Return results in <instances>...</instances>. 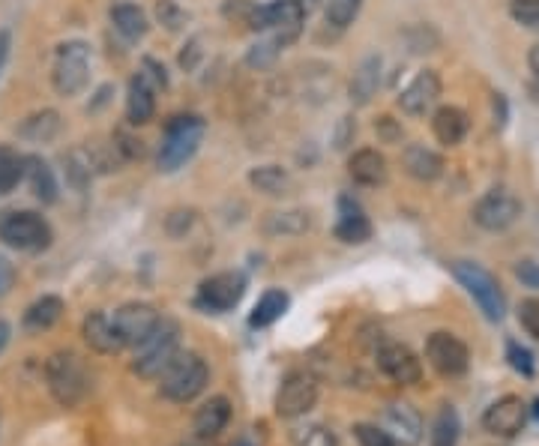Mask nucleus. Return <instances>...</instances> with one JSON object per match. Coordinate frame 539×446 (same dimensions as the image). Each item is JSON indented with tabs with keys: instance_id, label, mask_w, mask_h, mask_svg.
<instances>
[{
	"instance_id": "9d476101",
	"label": "nucleus",
	"mask_w": 539,
	"mask_h": 446,
	"mask_svg": "<svg viewBox=\"0 0 539 446\" xmlns=\"http://www.w3.org/2000/svg\"><path fill=\"white\" fill-rule=\"evenodd\" d=\"M246 294V279L243 273H216L210 279H204L198 285V294H195V306L204 309V312H213V315H222V312H231Z\"/></svg>"
},
{
	"instance_id": "864d4df0",
	"label": "nucleus",
	"mask_w": 539,
	"mask_h": 446,
	"mask_svg": "<svg viewBox=\"0 0 539 446\" xmlns=\"http://www.w3.org/2000/svg\"><path fill=\"white\" fill-rule=\"evenodd\" d=\"M6 48H9V36L0 33V66H3V60H6Z\"/></svg>"
},
{
	"instance_id": "a211bd4d",
	"label": "nucleus",
	"mask_w": 539,
	"mask_h": 446,
	"mask_svg": "<svg viewBox=\"0 0 539 446\" xmlns=\"http://www.w3.org/2000/svg\"><path fill=\"white\" fill-rule=\"evenodd\" d=\"M81 336H84V342L96 351V354H120L123 348H126V342H123V336H120V330H117V324H114V318H108L105 312H90L87 318H84V324H81Z\"/></svg>"
},
{
	"instance_id": "5701e85b",
	"label": "nucleus",
	"mask_w": 539,
	"mask_h": 446,
	"mask_svg": "<svg viewBox=\"0 0 539 446\" xmlns=\"http://www.w3.org/2000/svg\"><path fill=\"white\" fill-rule=\"evenodd\" d=\"M402 165L414 180H423V183H432L444 174V159L426 144H408L402 153Z\"/></svg>"
},
{
	"instance_id": "9b49d317",
	"label": "nucleus",
	"mask_w": 539,
	"mask_h": 446,
	"mask_svg": "<svg viewBox=\"0 0 539 446\" xmlns=\"http://www.w3.org/2000/svg\"><path fill=\"white\" fill-rule=\"evenodd\" d=\"M426 360L441 378H462L471 366V351L453 333H432L426 342Z\"/></svg>"
},
{
	"instance_id": "c9c22d12",
	"label": "nucleus",
	"mask_w": 539,
	"mask_h": 446,
	"mask_svg": "<svg viewBox=\"0 0 539 446\" xmlns=\"http://www.w3.org/2000/svg\"><path fill=\"white\" fill-rule=\"evenodd\" d=\"M363 9V0H327V9H324V18L333 24V27H348Z\"/></svg>"
},
{
	"instance_id": "09e8293b",
	"label": "nucleus",
	"mask_w": 539,
	"mask_h": 446,
	"mask_svg": "<svg viewBox=\"0 0 539 446\" xmlns=\"http://www.w3.org/2000/svg\"><path fill=\"white\" fill-rule=\"evenodd\" d=\"M15 285V267L0 255V297H6Z\"/></svg>"
},
{
	"instance_id": "a18cd8bd",
	"label": "nucleus",
	"mask_w": 539,
	"mask_h": 446,
	"mask_svg": "<svg viewBox=\"0 0 539 446\" xmlns=\"http://www.w3.org/2000/svg\"><path fill=\"white\" fill-rule=\"evenodd\" d=\"M516 276L528 285V288H537L539 291V261H519L516 264Z\"/></svg>"
},
{
	"instance_id": "0eeeda50",
	"label": "nucleus",
	"mask_w": 539,
	"mask_h": 446,
	"mask_svg": "<svg viewBox=\"0 0 539 446\" xmlns=\"http://www.w3.org/2000/svg\"><path fill=\"white\" fill-rule=\"evenodd\" d=\"M90 81V45L81 39H69L57 45L51 84L60 96H78Z\"/></svg>"
},
{
	"instance_id": "72a5a7b5",
	"label": "nucleus",
	"mask_w": 539,
	"mask_h": 446,
	"mask_svg": "<svg viewBox=\"0 0 539 446\" xmlns=\"http://www.w3.org/2000/svg\"><path fill=\"white\" fill-rule=\"evenodd\" d=\"M21 177H24V156L0 144V195H9L21 183Z\"/></svg>"
},
{
	"instance_id": "603ef678",
	"label": "nucleus",
	"mask_w": 539,
	"mask_h": 446,
	"mask_svg": "<svg viewBox=\"0 0 539 446\" xmlns=\"http://www.w3.org/2000/svg\"><path fill=\"white\" fill-rule=\"evenodd\" d=\"M528 63H531V69L537 72V78H539V45H534V48H531V57H528Z\"/></svg>"
},
{
	"instance_id": "c85d7f7f",
	"label": "nucleus",
	"mask_w": 539,
	"mask_h": 446,
	"mask_svg": "<svg viewBox=\"0 0 539 446\" xmlns=\"http://www.w3.org/2000/svg\"><path fill=\"white\" fill-rule=\"evenodd\" d=\"M288 294L282 291V288H273V291H267L258 303H255V309H252V315H249V327H255V330H264V327H270V324H276L285 312H288Z\"/></svg>"
},
{
	"instance_id": "de8ad7c7",
	"label": "nucleus",
	"mask_w": 539,
	"mask_h": 446,
	"mask_svg": "<svg viewBox=\"0 0 539 446\" xmlns=\"http://www.w3.org/2000/svg\"><path fill=\"white\" fill-rule=\"evenodd\" d=\"M144 75L153 81V87H168V78H165V66H159L156 60H144Z\"/></svg>"
},
{
	"instance_id": "f257e3e1",
	"label": "nucleus",
	"mask_w": 539,
	"mask_h": 446,
	"mask_svg": "<svg viewBox=\"0 0 539 446\" xmlns=\"http://www.w3.org/2000/svg\"><path fill=\"white\" fill-rule=\"evenodd\" d=\"M135 360H132V372L144 381H159L162 372L177 360L180 354V324L171 318H162L159 327L138 345L132 348Z\"/></svg>"
},
{
	"instance_id": "1a4fd4ad",
	"label": "nucleus",
	"mask_w": 539,
	"mask_h": 446,
	"mask_svg": "<svg viewBox=\"0 0 539 446\" xmlns=\"http://www.w3.org/2000/svg\"><path fill=\"white\" fill-rule=\"evenodd\" d=\"M315 402H318V378L303 369L291 372L276 393V417L300 420L315 408Z\"/></svg>"
},
{
	"instance_id": "13d9d810",
	"label": "nucleus",
	"mask_w": 539,
	"mask_h": 446,
	"mask_svg": "<svg viewBox=\"0 0 539 446\" xmlns=\"http://www.w3.org/2000/svg\"><path fill=\"white\" fill-rule=\"evenodd\" d=\"M534 417H537V420H539V399H537V402H534Z\"/></svg>"
},
{
	"instance_id": "ddd939ff",
	"label": "nucleus",
	"mask_w": 539,
	"mask_h": 446,
	"mask_svg": "<svg viewBox=\"0 0 539 446\" xmlns=\"http://www.w3.org/2000/svg\"><path fill=\"white\" fill-rule=\"evenodd\" d=\"M378 369L399 387H414V384L423 381L420 357L402 342H384L378 348Z\"/></svg>"
},
{
	"instance_id": "e433bc0d",
	"label": "nucleus",
	"mask_w": 539,
	"mask_h": 446,
	"mask_svg": "<svg viewBox=\"0 0 539 446\" xmlns=\"http://www.w3.org/2000/svg\"><path fill=\"white\" fill-rule=\"evenodd\" d=\"M285 45L279 42V39H273V36H267V39H261V42H255L252 45V51H249V66H270L276 57H279V51H282Z\"/></svg>"
},
{
	"instance_id": "3c124183",
	"label": "nucleus",
	"mask_w": 539,
	"mask_h": 446,
	"mask_svg": "<svg viewBox=\"0 0 539 446\" xmlns=\"http://www.w3.org/2000/svg\"><path fill=\"white\" fill-rule=\"evenodd\" d=\"M9 336H12L9 324H6V321H0V354H3V351H6V345H9Z\"/></svg>"
},
{
	"instance_id": "39448f33",
	"label": "nucleus",
	"mask_w": 539,
	"mask_h": 446,
	"mask_svg": "<svg viewBox=\"0 0 539 446\" xmlns=\"http://www.w3.org/2000/svg\"><path fill=\"white\" fill-rule=\"evenodd\" d=\"M0 240L15 252H45L54 240L51 225L36 210H6L0 213Z\"/></svg>"
},
{
	"instance_id": "a878e982",
	"label": "nucleus",
	"mask_w": 539,
	"mask_h": 446,
	"mask_svg": "<svg viewBox=\"0 0 539 446\" xmlns=\"http://www.w3.org/2000/svg\"><path fill=\"white\" fill-rule=\"evenodd\" d=\"M378 81H381V57H378V54H369V57L357 66V72H354V78H351V102H354V105H369L372 96H375V90H378Z\"/></svg>"
},
{
	"instance_id": "bb28decb",
	"label": "nucleus",
	"mask_w": 539,
	"mask_h": 446,
	"mask_svg": "<svg viewBox=\"0 0 539 446\" xmlns=\"http://www.w3.org/2000/svg\"><path fill=\"white\" fill-rule=\"evenodd\" d=\"M108 18H111L114 30H117L123 39H129V42H135V39H141V36L147 33V15H144V9L135 6V3H117V6H111Z\"/></svg>"
},
{
	"instance_id": "4468645a",
	"label": "nucleus",
	"mask_w": 539,
	"mask_h": 446,
	"mask_svg": "<svg viewBox=\"0 0 539 446\" xmlns=\"http://www.w3.org/2000/svg\"><path fill=\"white\" fill-rule=\"evenodd\" d=\"M378 426L393 438L396 446H420L423 441V417L408 402H393L384 408Z\"/></svg>"
},
{
	"instance_id": "ea45409f",
	"label": "nucleus",
	"mask_w": 539,
	"mask_h": 446,
	"mask_svg": "<svg viewBox=\"0 0 539 446\" xmlns=\"http://www.w3.org/2000/svg\"><path fill=\"white\" fill-rule=\"evenodd\" d=\"M519 324H522V330H525L531 339H537L539 342V300L537 297H531V300H525V303L519 306Z\"/></svg>"
},
{
	"instance_id": "aec40b11",
	"label": "nucleus",
	"mask_w": 539,
	"mask_h": 446,
	"mask_svg": "<svg viewBox=\"0 0 539 446\" xmlns=\"http://www.w3.org/2000/svg\"><path fill=\"white\" fill-rule=\"evenodd\" d=\"M336 237L342 243H351V246H360L372 237V222L369 216L363 213V207L357 201H351L348 195L339 198V222H336Z\"/></svg>"
},
{
	"instance_id": "8fccbe9b",
	"label": "nucleus",
	"mask_w": 539,
	"mask_h": 446,
	"mask_svg": "<svg viewBox=\"0 0 539 446\" xmlns=\"http://www.w3.org/2000/svg\"><path fill=\"white\" fill-rule=\"evenodd\" d=\"M375 129H378V135H381L387 144H393V141H399V138H402V129H396L390 117H381V120L375 123Z\"/></svg>"
},
{
	"instance_id": "b1692460",
	"label": "nucleus",
	"mask_w": 539,
	"mask_h": 446,
	"mask_svg": "<svg viewBox=\"0 0 539 446\" xmlns=\"http://www.w3.org/2000/svg\"><path fill=\"white\" fill-rule=\"evenodd\" d=\"M468 114L462 111V108H456V105H444V108H438L435 111V117H432V132H435V138L441 141V144H447V147H456V144H462V138L468 135Z\"/></svg>"
},
{
	"instance_id": "4d7b16f0",
	"label": "nucleus",
	"mask_w": 539,
	"mask_h": 446,
	"mask_svg": "<svg viewBox=\"0 0 539 446\" xmlns=\"http://www.w3.org/2000/svg\"><path fill=\"white\" fill-rule=\"evenodd\" d=\"M531 93H534V102L539 105V84H531Z\"/></svg>"
},
{
	"instance_id": "393cba45",
	"label": "nucleus",
	"mask_w": 539,
	"mask_h": 446,
	"mask_svg": "<svg viewBox=\"0 0 539 446\" xmlns=\"http://www.w3.org/2000/svg\"><path fill=\"white\" fill-rule=\"evenodd\" d=\"M24 177H27L30 192L36 195V201H42V204H54L57 201V180H54V171L48 168L45 159L24 156Z\"/></svg>"
},
{
	"instance_id": "bf43d9fd",
	"label": "nucleus",
	"mask_w": 539,
	"mask_h": 446,
	"mask_svg": "<svg viewBox=\"0 0 539 446\" xmlns=\"http://www.w3.org/2000/svg\"><path fill=\"white\" fill-rule=\"evenodd\" d=\"M234 446H252V444H246V441H240V444H234Z\"/></svg>"
},
{
	"instance_id": "6ab92c4d",
	"label": "nucleus",
	"mask_w": 539,
	"mask_h": 446,
	"mask_svg": "<svg viewBox=\"0 0 539 446\" xmlns=\"http://www.w3.org/2000/svg\"><path fill=\"white\" fill-rule=\"evenodd\" d=\"M228 423H231V402H228L225 396H213L210 402H204V405L195 411V417H192V432H195V438H201V441H216V438L225 432Z\"/></svg>"
},
{
	"instance_id": "2f4dec72",
	"label": "nucleus",
	"mask_w": 539,
	"mask_h": 446,
	"mask_svg": "<svg viewBox=\"0 0 539 446\" xmlns=\"http://www.w3.org/2000/svg\"><path fill=\"white\" fill-rule=\"evenodd\" d=\"M264 234H303V231H309L312 228V219H309V213H303V210H288V213H270L267 219H264Z\"/></svg>"
},
{
	"instance_id": "20e7f679",
	"label": "nucleus",
	"mask_w": 539,
	"mask_h": 446,
	"mask_svg": "<svg viewBox=\"0 0 539 446\" xmlns=\"http://www.w3.org/2000/svg\"><path fill=\"white\" fill-rule=\"evenodd\" d=\"M207 381H210L207 363L198 354L186 351V354H177V360L162 372L159 393L174 405H186V402H195L207 390Z\"/></svg>"
},
{
	"instance_id": "79ce46f5",
	"label": "nucleus",
	"mask_w": 539,
	"mask_h": 446,
	"mask_svg": "<svg viewBox=\"0 0 539 446\" xmlns=\"http://www.w3.org/2000/svg\"><path fill=\"white\" fill-rule=\"evenodd\" d=\"M510 12L519 24L539 27V0H510Z\"/></svg>"
},
{
	"instance_id": "f3484780",
	"label": "nucleus",
	"mask_w": 539,
	"mask_h": 446,
	"mask_svg": "<svg viewBox=\"0 0 539 446\" xmlns=\"http://www.w3.org/2000/svg\"><path fill=\"white\" fill-rule=\"evenodd\" d=\"M441 96V75L435 69H423L414 75V81L399 93V108L411 117L426 114Z\"/></svg>"
},
{
	"instance_id": "f03ea898",
	"label": "nucleus",
	"mask_w": 539,
	"mask_h": 446,
	"mask_svg": "<svg viewBox=\"0 0 539 446\" xmlns=\"http://www.w3.org/2000/svg\"><path fill=\"white\" fill-rule=\"evenodd\" d=\"M207 132V123L198 114H177L168 120L159 144V171H177L183 168L201 147Z\"/></svg>"
},
{
	"instance_id": "dca6fc26",
	"label": "nucleus",
	"mask_w": 539,
	"mask_h": 446,
	"mask_svg": "<svg viewBox=\"0 0 539 446\" xmlns=\"http://www.w3.org/2000/svg\"><path fill=\"white\" fill-rule=\"evenodd\" d=\"M528 423V405L519 399V396H504L498 402H492L483 414V426L486 432L492 435H501V438H513L525 429Z\"/></svg>"
},
{
	"instance_id": "49530a36",
	"label": "nucleus",
	"mask_w": 539,
	"mask_h": 446,
	"mask_svg": "<svg viewBox=\"0 0 539 446\" xmlns=\"http://www.w3.org/2000/svg\"><path fill=\"white\" fill-rule=\"evenodd\" d=\"M354 132H357L354 117H342V120H339V129H336V150H345V147L351 144Z\"/></svg>"
},
{
	"instance_id": "a19ab883",
	"label": "nucleus",
	"mask_w": 539,
	"mask_h": 446,
	"mask_svg": "<svg viewBox=\"0 0 539 446\" xmlns=\"http://www.w3.org/2000/svg\"><path fill=\"white\" fill-rule=\"evenodd\" d=\"M114 150L120 159H141L144 156V141L129 135V132H114Z\"/></svg>"
},
{
	"instance_id": "7c9ffc66",
	"label": "nucleus",
	"mask_w": 539,
	"mask_h": 446,
	"mask_svg": "<svg viewBox=\"0 0 539 446\" xmlns=\"http://www.w3.org/2000/svg\"><path fill=\"white\" fill-rule=\"evenodd\" d=\"M249 183H252L258 192L273 195V198L288 195V189H291V177H288V171L279 168V165H261V168H252V171H249Z\"/></svg>"
},
{
	"instance_id": "6e6d98bb",
	"label": "nucleus",
	"mask_w": 539,
	"mask_h": 446,
	"mask_svg": "<svg viewBox=\"0 0 539 446\" xmlns=\"http://www.w3.org/2000/svg\"><path fill=\"white\" fill-rule=\"evenodd\" d=\"M297 3H300V6H303V9H306V12H309V9H315V6H318V0H297Z\"/></svg>"
},
{
	"instance_id": "2eb2a0df",
	"label": "nucleus",
	"mask_w": 539,
	"mask_h": 446,
	"mask_svg": "<svg viewBox=\"0 0 539 446\" xmlns=\"http://www.w3.org/2000/svg\"><path fill=\"white\" fill-rule=\"evenodd\" d=\"M159 312L150 303H126L114 312V324L126 342V348H138L156 327H159Z\"/></svg>"
},
{
	"instance_id": "c03bdc74",
	"label": "nucleus",
	"mask_w": 539,
	"mask_h": 446,
	"mask_svg": "<svg viewBox=\"0 0 539 446\" xmlns=\"http://www.w3.org/2000/svg\"><path fill=\"white\" fill-rule=\"evenodd\" d=\"M201 54H204V48H201V36H195V39H189V45L183 48V54H180V66L183 69H195L198 66V60H201Z\"/></svg>"
},
{
	"instance_id": "6e6552de",
	"label": "nucleus",
	"mask_w": 539,
	"mask_h": 446,
	"mask_svg": "<svg viewBox=\"0 0 539 446\" xmlns=\"http://www.w3.org/2000/svg\"><path fill=\"white\" fill-rule=\"evenodd\" d=\"M303 18H306V9L297 3V0H273L267 6H258L252 9V27L279 39L282 45L294 42L303 30Z\"/></svg>"
},
{
	"instance_id": "4c0bfd02",
	"label": "nucleus",
	"mask_w": 539,
	"mask_h": 446,
	"mask_svg": "<svg viewBox=\"0 0 539 446\" xmlns=\"http://www.w3.org/2000/svg\"><path fill=\"white\" fill-rule=\"evenodd\" d=\"M507 360H510V366H513L519 375L534 378L537 366H534V354H531L528 348H522L519 342H507Z\"/></svg>"
},
{
	"instance_id": "cd10ccee",
	"label": "nucleus",
	"mask_w": 539,
	"mask_h": 446,
	"mask_svg": "<svg viewBox=\"0 0 539 446\" xmlns=\"http://www.w3.org/2000/svg\"><path fill=\"white\" fill-rule=\"evenodd\" d=\"M60 114L57 111H51V108H45V111H36V114H30L21 126H18V135L21 138H27V141H33V144H48V141H54L57 135H60Z\"/></svg>"
},
{
	"instance_id": "f704fd0d",
	"label": "nucleus",
	"mask_w": 539,
	"mask_h": 446,
	"mask_svg": "<svg viewBox=\"0 0 539 446\" xmlns=\"http://www.w3.org/2000/svg\"><path fill=\"white\" fill-rule=\"evenodd\" d=\"M291 444L294 446H339L336 435L321 426V423H306V426H297L291 432Z\"/></svg>"
},
{
	"instance_id": "f8f14e48",
	"label": "nucleus",
	"mask_w": 539,
	"mask_h": 446,
	"mask_svg": "<svg viewBox=\"0 0 539 446\" xmlns=\"http://www.w3.org/2000/svg\"><path fill=\"white\" fill-rule=\"evenodd\" d=\"M522 216V201L507 192V189H495L489 195H483L474 207V222L483 228V231H507L519 222Z\"/></svg>"
},
{
	"instance_id": "412c9836",
	"label": "nucleus",
	"mask_w": 539,
	"mask_h": 446,
	"mask_svg": "<svg viewBox=\"0 0 539 446\" xmlns=\"http://www.w3.org/2000/svg\"><path fill=\"white\" fill-rule=\"evenodd\" d=\"M153 114H156L153 81L144 72H138V75H132L129 90H126V117L132 126H144L153 120Z\"/></svg>"
},
{
	"instance_id": "423d86ee",
	"label": "nucleus",
	"mask_w": 539,
	"mask_h": 446,
	"mask_svg": "<svg viewBox=\"0 0 539 446\" xmlns=\"http://www.w3.org/2000/svg\"><path fill=\"white\" fill-rule=\"evenodd\" d=\"M453 276L462 282V288L474 297V303L480 306V312L489 321H504L507 315V297L501 291V282L480 264L474 261H456L453 264Z\"/></svg>"
},
{
	"instance_id": "7ed1b4c3",
	"label": "nucleus",
	"mask_w": 539,
	"mask_h": 446,
	"mask_svg": "<svg viewBox=\"0 0 539 446\" xmlns=\"http://www.w3.org/2000/svg\"><path fill=\"white\" fill-rule=\"evenodd\" d=\"M45 381L51 396L63 405V408H75L87 399L90 393V372L81 363L78 354L72 351H57L48 363H45Z\"/></svg>"
},
{
	"instance_id": "58836bf2",
	"label": "nucleus",
	"mask_w": 539,
	"mask_h": 446,
	"mask_svg": "<svg viewBox=\"0 0 539 446\" xmlns=\"http://www.w3.org/2000/svg\"><path fill=\"white\" fill-rule=\"evenodd\" d=\"M354 438L360 446H396L393 438L378 426V423H360L354 426Z\"/></svg>"
},
{
	"instance_id": "37998d69",
	"label": "nucleus",
	"mask_w": 539,
	"mask_h": 446,
	"mask_svg": "<svg viewBox=\"0 0 539 446\" xmlns=\"http://www.w3.org/2000/svg\"><path fill=\"white\" fill-rule=\"evenodd\" d=\"M156 15H159V21H162L168 30H177V27H183V21H186V12H183L174 0H159V3H156Z\"/></svg>"
},
{
	"instance_id": "5fc2aeb1",
	"label": "nucleus",
	"mask_w": 539,
	"mask_h": 446,
	"mask_svg": "<svg viewBox=\"0 0 539 446\" xmlns=\"http://www.w3.org/2000/svg\"><path fill=\"white\" fill-rule=\"evenodd\" d=\"M210 441H201V438H192V441H183V444H177V446H207Z\"/></svg>"
},
{
	"instance_id": "473e14b6",
	"label": "nucleus",
	"mask_w": 539,
	"mask_h": 446,
	"mask_svg": "<svg viewBox=\"0 0 539 446\" xmlns=\"http://www.w3.org/2000/svg\"><path fill=\"white\" fill-rule=\"evenodd\" d=\"M459 432H462V423H459V414L444 405L435 417V426H432V441L429 446H459Z\"/></svg>"
},
{
	"instance_id": "c756f323",
	"label": "nucleus",
	"mask_w": 539,
	"mask_h": 446,
	"mask_svg": "<svg viewBox=\"0 0 539 446\" xmlns=\"http://www.w3.org/2000/svg\"><path fill=\"white\" fill-rule=\"evenodd\" d=\"M60 318H63V300L48 294L24 312V327L30 333H42V330H51Z\"/></svg>"
},
{
	"instance_id": "4be33fe9",
	"label": "nucleus",
	"mask_w": 539,
	"mask_h": 446,
	"mask_svg": "<svg viewBox=\"0 0 539 446\" xmlns=\"http://www.w3.org/2000/svg\"><path fill=\"white\" fill-rule=\"evenodd\" d=\"M348 174L360 186H381L387 180V159L375 147H363L348 159Z\"/></svg>"
}]
</instances>
